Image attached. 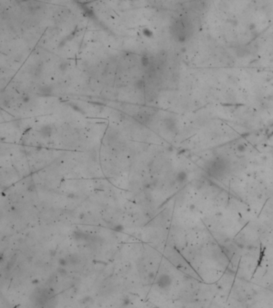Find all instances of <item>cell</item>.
I'll return each instance as SVG.
<instances>
[{"label": "cell", "mask_w": 273, "mask_h": 308, "mask_svg": "<svg viewBox=\"0 0 273 308\" xmlns=\"http://www.w3.org/2000/svg\"><path fill=\"white\" fill-rule=\"evenodd\" d=\"M173 34L180 41H186L193 34V26L187 19H178L173 25Z\"/></svg>", "instance_id": "obj_1"}]
</instances>
